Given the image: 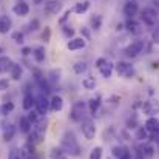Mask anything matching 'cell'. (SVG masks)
Masks as SVG:
<instances>
[{"instance_id":"6da1fadb","label":"cell","mask_w":159,"mask_h":159,"mask_svg":"<svg viewBox=\"0 0 159 159\" xmlns=\"http://www.w3.org/2000/svg\"><path fill=\"white\" fill-rule=\"evenodd\" d=\"M62 147L65 150V153H70L73 156H79L80 155V147L74 138V134L71 131H66L62 138Z\"/></svg>"},{"instance_id":"7a4b0ae2","label":"cell","mask_w":159,"mask_h":159,"mask_svg":"<svg viewBox=\"0 0 159 159\" xmlns=\"http://www.w3.org/2000/svg\"><path fill=\"white\" fill-rule=\"evenodd\" d=\"M141 19L145 25L148 26H153L156 22H158V11L155 8H144L141 11Z\"/></svg>"},{"instance_id":"3957f363","label":"cell","mask_w":159,"mask_h":159,"mask_svg":"<svg viewBox=\"0 0 159 159\" xmlns=\"http://www.w3.org/2000/svg\"><path fill=\"white\" fill-rule=\"evenodd\" d=\"M114 68H116V73L120 76V77H131V76H134V68H133V65L131 63H127V62H117L116 65H114Z\"/></svg>"},{"instance_id":"277c9868","label":"cell","mask_w":159,"mask_h":159,"mask_svg":"<svg viewBox=\"0 0 159 159\" xmlns=\"http://www.w3.org/2000/svg\"><path fill=\"white\" fill-rule=\"evenodd\" d=\"M80 130H82V134L85 136V139H88V141L94 139V136H96V125H94V122L91 119H85L82 122Z\"/></svg>"},{"instance_id":"5b68a950","label":"cell","mask_w":159,"mask_h":159,"mask_svg":"<svg viewBox=\"0 0 159 159\" xmlns=\"http://www.w3.org/2000/svg\"><path fill=\"white\" fill-rule=\"evenodd\" d=\"M144 48H145L144 40H134V42H131V43L125 48V54H127L128 57H136L138 54H141L144 51Z\"/></svg>"},{"instance_id":"8992f818","label":"cell","mask_w":159,"mask_h":159,"mask_svg":"<svg viewBox=\"0 0 159 159\" xmlns=\"http://www.w3.org/2000/svg\"><path fill=\"white\" fill-rule=\"evenodd\" d=\"M36 108H37V113L42 116V114H47L48 108H50V101L47 99L45 94H40L37 99H36Z\"/></svg>"},{"instance_id":"52a82bcc","label":"cell","mask_w":159,"mask_h":159,"mask_svg":"<svg viewBox=\"0 0 159 159\" xmlns=\"http://www.w3.org/2000/svg\"><path fill=\"white\" fill-rule=\"evenodd\" d=\"M62 9V2L60 0H48L45 2V12L48 16H54Z\"/></svg>"},{"instance_id":"ba28073f","label":"cell","mask_w":159,"mask_h":159,"mask_svg":"<svg viewBox=\"0 0 159 159\" xmlns=\"http://www.w3.org/2000/svg\"><path fill=\"white\" fill-rule=\"evenodd\" d=\"M139 11V6H138V2L131 0V2H127L125 6H124V14L128 17V19H133Z\"/></svg>"},{"instance_id":"9c48e42d","label":"cell","mask_w":159,"mask_h":159,"mask_svg":"<svg viewBox=\"0 0 159 159\" xmlns=\"http://www.w3.org/2000/svg\"><path fill=\"white\" fill-rule=\"evenodd\" d=\"M145 130L148 131V134L152 133V134H159V120L156 117H148L147 120H145Z\"/></svg>"},{"instance_id":"30bf717a","label":"cell","mask_w":159,"mask_h":159,"mask_svg":"<svg viewBox=\"0 0 159 159\" xmlns=\"http://www.w3.org/2000/svg\"><path fill=\"white\" fill-rule=\"evenodd\" d=\"M84 47H85V39L84 37H74L66 43V48L70 51H77V50H82Z\"/></svg>"},{"instance_id":"8fae6325","label":"cell","mask_w":159,"mask_h":159,"mask_svg":"<svg viewBox=\"0 0 159 159\" xmlns=\"http://www.w3.org/2000/svg\"><path fill=\"white\" fill-rule=\"evenodd\" d=\"M84 111H85V104H84V102L74 104L73 111H71V119H73V120H80L82 116H84Z\"/></svg>"},{"instance_id":"7c38bea8","label":"cell","mask_w":159,"mask_h":159,"mask_svg":"<svg viewBox=\"0 0 159 159\" xmlns=\"http://www.w3.org/2000/svg\"><path fill=\"white\" fill-rule=\"evenodd\" d=\"M12 11H14V14L16 16H26L28 12H30V6H28V3L26 2H17L14 6H12Z\"/></svg>"},{"instance_id":"4fadbf2b","label":"cell","mask_w":159,"mask_h":159,"mask_svg":"<svg viewBox=\"0 0 159 159\" xmlns=\"http://www.w3.org/2000/svg\"><path fill=\"white\" fill-rule=\"evenodd\" d=\"M127 30H128V33H131V34H141L142 33V28H141V23L139 22H136V20H133V19H130L128 22H127Z\"/></svg>"},{"instance_id":"5bb4252c","label":"cell","mask_w":159,"mask_h":159,"mask_svg":"<svg viewBox=\"0 0 159 159\" xmlns=\"http://www.w3.org/2000/svg\"><path fill=\"white\" fill-rule=\"evenodd\" d=\"M19 127H20V131H22V133L30 134V131H31V128H33V124L28 120L26 116H23V117H20V120H19Z\"/></svg>"},{"instance_id":"9a60e30c","label":"cell","mask_w":159,"mask_h":159,"mask_svg":"<svg viewBox=\"0 0 159 159\" xmlns=\"http://www.w3.org/2000/svg\"><path fill=\"white\" fill-rule=\"evenodd\" d=\"M11 30V19L8 16H0V34H6Z\"/></svg>"},{"instance_id":"2e32d148","label":"cell","mask_w":159,"mask_h":159,"mask_svg":"<svg viewBox=\"0 0 159 159\" xmlns=\"http://www.w3.org/2000/svg\"><path fill=\"white\" fill-rule=\"evenodd\" d=\"M113 68H114V65H113L111 62L107 60L105 63L99 68V71H101V74H102L105 79H108V77H111V74H113Z\"/></svg>"},{"instance_id":"e0dca14e","label":"cell","mask_w":159,"mask_h":159,"mask_svg":"<svg viewBox=\"0 0 159 159\" xmlns=\"http://www.w3.org/2000/svg\"><path fill=\"white\" fill-rule=\"evenodd\" d=\"M50 107L53 111H60L63 108V99L60 96H53V99L50 101Z\"/></svg>"},{"instance_id":"ac0fdd59","label":"cell","mask_w":159,"mask_h":159,"mask_svg":"<svg viewBox=\"0 0 159 159\" xmlns=\"http://www.w3.org/2000/svg\"><path fill=\"white\" fill-rule=\"evenodd\" d=\"M14 133H16V128H14V125H6L5 127V130H3V141L5 142H9L12 138H14Z\"/></svg>"},{"instance_id":"d6986e66","label":"cell","mask_w":159,"mask_h":159,"mask_svg":"<svg viewBox=\"0 0 159 159\" xmlns=\"http://www.w3.org/2000/svg\"><path fill=\"white\" fill-rule=\"evenodd\" d=\"M11 65H12V60H11L9 57H6V56H2V57H0V73L9 71Z\"/></svg>"},{"instance_id":"ffe728a7","label":"cell","mask_w":159,"mask_h":159,"mask_svg":"<svg viewBox=\"0 0 159 159\" xmlns=\"http://www.w3.org/2000/svg\"><path fill=\"white\" fill-rule=\"evenodd\" d=\"M36 105V99L31 93H26L23 98V108L25 110H33V107Z\"/></svg>"},{"instance_id":"44dd1931","label":"cell","mask_w":159,"mask_h":159,"mask_svg":"<svg viewBox=\"0 0 159 159\" xmlns=\"http://www.w3.org/2000/svg\"><path fill=\"white\" fill-rule=\"evenodd\" d=\"M9 73H11V77H12L14 80H19L20 76H22V66H20L19 63H12L11 68H9Z\"/></svg>"},{"instance_id":"7402d4cb","label":"cell","mask_w":159,"mask_h":159,"mask_svg":"<svg viewBox=\"0 0 159 159\" xmlns=\"http://www.w3.org/2000/svg\"><path fill=\"white\" fill-rule=\"evenodd\" d=\"M101 104H102V102H101V96L98 94L96 98H93V99L90 101V105H88L90 107V113H91V114H96L98 110H99V107H101Z\"/></svg>"},{"instance_id":"603a6c76","label":"cell","mask_w":159,"mask_h":159,"mask_svg":"<svg viewBox=\"0 0 159 159\" xmlns=\"http://www.w3.org/2000/svg\"><path fill=\"white\" fill-rule=\"evenodd\" d=\"M88 8H90V2H88V0H84V2L76 3V6H74V12H77V14H84V12L88 11Z\"/></svg>"},{"instance_id":"cb8c5ba5","label":"cell","mask_w":159,"mask_h":159,"mask_svg":"<svg viewBox=\"0 0 159 159\" xmlns=\"http://www.w3.org/2000/svg\"><path fill=\"white\" fill-rule=\"evenodd\" d=\"M144 111L147 114H156V111H159V102H147V104H144Z\"/></svg>"},{"instance_id":"d4e9b609","label":"cell","mask_w":159,"mask_h":159,"mask_svg":"<svg viewBox=\"0 0 159 159\" xmlns=\"http://www.w3.org/2000/svg\"><path fill=\"white\" fill-rule=\"evenodd\" d=\"M33 56L37 62H43L45 60V48L43 47H37L33 50Z\"/></svg>"},{"instance_id":"484cf974","label":"cell","mask_w":159,"mask_h":159,"mask_svg":"<svg viewBox=\"0 0 159 159\" xmlns=\"http://www.w3.org/2000/svg\"><path fill=\"white\" fill-rule=\"evenodd\" d=\"M82 85H84L85 90H94V87H96V80H94V77L88 76V77H85V79L82 80Z\"/></svg>"},{"instance_id":"4316f807","label":"cell","mask_w":159,"mask_h":159,"mask_svg":"<svg viewBox=\"0 0 159 159\" xmlns=\"http://www.w3.org/2000/svg\"><path fill=\"white\" fill-rule=\"evenodd\" d=\"M136 139H139V141L148 139V131L145 130V127H139V128L136 130Z\"/></svg>"},{"instance_id":"83f0119b","label":"cell","mask_w":159,"mask_h":159,"mask_svg":"<svg viewBox=\"0 0 159 159\" xmlns=\"http://www.w3.org/2000/svg\"><path fill=\"white\" fill-rule=\"evenodd\" d=\"M87 68H88V66H87L85 62H77V63H74V66H73V70H74L76 74H82V73H85Z\"/></svg>"},{"instance_id":"f1b7e54d","label":"cell","mask_w":159,"mask_h":159,"mask_svg":"<svg viewBox=\"0 0 159 159\" xmlns=\"http://www.w3.org/2000/svg\"><path fill=\"white\" fill-rule=\"evenodd\" d=\"M141 153H142L144 156H148V158H152V156L155 155V148H153L150 144H145V145L141 148Z\"/></svg>"},{"instance_id":"f546056e","label":"cell","mask_w":159,"mask_h":159,"mask_svg":"<svg viewBox=\"0 0 159 159\" xmlns=\"http://www.w3.org/2000/svg\"><path fill=\"white\" fill-rule=\"evenodd\" d=\"M90 159H102V148L101 147H94L90 153Z\"/></svg>"},{"instance_id":"4dcf8cb0","label":"cell","mask_w":159,"mask_h":159,"mask_svg":"<svg viewBox=\"0 0 159 159\" xmlns=\"http://www.w3.org/2000/svg\"><path fill=\"white\" fill-rule=\"evenodd\" d=\"M26 117H28V120H30V122L34 125V124H37V122H39V117H40V114H39V113H37V110H36V111H31V113H30Z\"/></svg>"},{"instance_id":"1f68e13d","label":"cell","mask_w":159,"mask_h":159,"mask_svg":"<svg viewBox=\"0 0 159 159\" xmlns=\"http://www.w3.org/2000/svg\"><path fill=\"white\" fill-rule=\"evenodd\" d=\"M124 150H125V147H119V145L113 147V156L117 158V159H120L122 155H124Z\"/></svg>"},{"instance_id":"d6a6232c","label":"cell","mask_w":159,"mask_h":159,"mask_svg":"<svg viewBox=\"0 0 159 159\" xmlns=\"http://www.w3.org/2000/svg\"><path fill=\"white\" fill-rule=\"evenodd\" d=\"M50 156H51L53 159H65V156H63V152H62L60 148H53Z\"/></svg>"},{"instance_id":"836d02e7","label":"cell","mask_w":159,"mask_h":159,"mask_svg":"<svg viewBox=\"0 0 159 159\" xmlns=\"http://www.w3.org/2000/svg\"><path fill=\"white\" fill-rule=\"evenodd\" d=\"M14 110V104L12 102H8V104H3L2 105V114L5 116V114H8V113H11Z\"/></svg>"},{"instance_id":"e575fe53","label":"cell","mask_w":159,"mask_h":159,"mask_svg":"<svg viewBox=\"0 0 159 159\" xmlns=\"http://www.w3.org/2000/svg\"><path fill=\"white\" fill-rule=\"evenodd\" d=\"M101 16H94L91 17V25H93V30H99L101 28Z\"/></svg>"},{"instance_id":"d590c367","label":"cell","mask_w":159,"mask_h":159,"mask_svg":"<svg viewBox=\"0 0 159 159\" xmlns=\"http://www.w3.org/2000/svg\"><path fill=\"white\" fill-rule=\"evenodd\" d=\"M8 159H20V150L19 148H11L9 155H8Z\"/></svg>"},{"instance_id":"8d00e7d4","label":"cell","mask_w":159,"mask_h":159,"mask_svg":"<svg viewBox=\"0 0 159 159\" xmlns=\"http://www.w3.org/2000/svg\"><path fill=\"white\" fill-rule=\"evenodd\" d=\"M12 39H14V42H17V43H23V34H22L20 31L12 33Z\"/></svg>"},{"instance_id":"74e56055","label":"cell","mask_w":159,"mask_h":159,"mask_svg":"<svg viewBox=\"0 0 159 159\" xmlns=\"http://www.w3.org/2000/svg\"><path fill=\"white\" fill-rule=\"evenodd\" d=\"M9 88V80L8 79H0V91H5Z\"/></svg>"},{"instance_id":"f35d334b","label":"cell","mask_w":159,"mask_h":159,"mask_svg":"<svg viewBox=\"0 0 159 159\" xmlns=\"http://www.w3.org/2000/svg\"><path fill=\"white\" fill-rule=\"evenodd\" d=\"M105 62H107L105 57H99V59L96 60V66H98V68H101V66H102V65H104Z\"/></svg>"},{"instance_id":"ab89813d","label":"cell","mask_w":159,"mask_h":159,"mask_svg":"<svg viewBox=\"0 0 159 159\" xmlns=\"http://www.w3.org/2000/svg\"><path fill=\"white\" fill-rule=\"evenodd\" d=\"M153 42L159 43V28H156V31L153 33Z\"/></svg>"},{"instance_id":"60d3db41","label":"cell","mask_w":159,"mask_h":159,"mask_svg":"<svg viewBox=\"0 0 159 159\" xmlns=\"http://www.w3.org/2000/svg\"><path fill=\"white\" fill-rule=\"evenodd\" d=\"M120 159H131V153L128 152V148H125V150H124V155H122V158Z\"/></svg>"},{"instance_id":"b9f144b4","label":"cell","mask_w":159,"mask_h":159,"mask_svg":"<svg viewBox=\"0 0 159 159\" xmlns=\"http://www.w3.org/2000/svg\"><path fill=\"white\" fill-rule=\"evenodd\" d=\"M70 14H71V9H68V11H66V12H65V16H63V17H62V19H60V23H63V22H65V20H66V19H68V16H70Z\"/></svg>"},{"instance_id":"7bdbcfd3","label":"cell","mask_w":159,"mask_h":159,"mask_svg":"<svg viewBox=\"0 0 159 159\" xmlns=\"http://www.w3.org/2000/svg\"><path fill=\"white\" fill-rule=\"evenodd\" d=\"M63 33H65L66 36H73V34H74V30H71V28H65Z\"/></svg>"},{"instance_id":"ee69618b","label":"cell","mask_w":159,"mask_h":159,"mask_svg":"<svg viewBox=\"0 0 159 159\" xmlns=\"http://www.w3.org/2000/svg\"><path fill=\"white\" fill-rule=\"evenodd\" d=\"M22 53H23V56H28L30 53H33V50H31V48H23Z\"/></svg>"},{"instance_id":"f6af8a7d","label":"cell","mask_w":159,"mask_h":159,"mask_svg":"<svg viewBox=\"0 0 159 159\" xmlns=\"http://www.w3.org/2000/svg\"><path fill=\"white\" fill-rule=\"evenodd\" d=\"M33 2H34V3H36V5H39V3H42V2H43V0H33Z\"/></svg>"},{"instance_id":"bcb514c9","label":"cell","mask_w":159,"mask_h":159,"mask_svg":"<svg viewBox=\"0 0 159 159\" xmlns=\"http://www.w3.org/2000/svg\"><path fill=\"white\" fill-rule=\"evenodd\" d=\"M0 53H2V47H0Z\"/></svg>"},{"instance_id":"7dc6e473","label":"cell","mask_w":159,"mask_h":159,"mask_svg":"<svg viewBox=\"0 0 159 159\" xmlns=\"http://www.w3.org/2000/svg\"><path fill=\"white\" fill-rule=\"evenodd\" d=\"M158 142H159V139H158Z\"/></svg>"}]
</instances>
